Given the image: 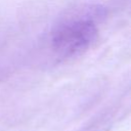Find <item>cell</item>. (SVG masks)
I'll return each mask as SVG.
<instances>
[{"mask_svg": "<svg viewBox=\"0 0 131 131\" xmlns=\"http://www.w3.org/2000/svg\"><path fill=\"white\" fill-rule=\"evenodd\" d=\"M103 14L100 6H88L60 17L48 35V46L54 57L64 60L86 52L97 40V21Z\"/></svg>", "mask_w": 131, "mask_h": 131, "instance_id": "6da1fadb", "label": "cell"}]
</instances>
